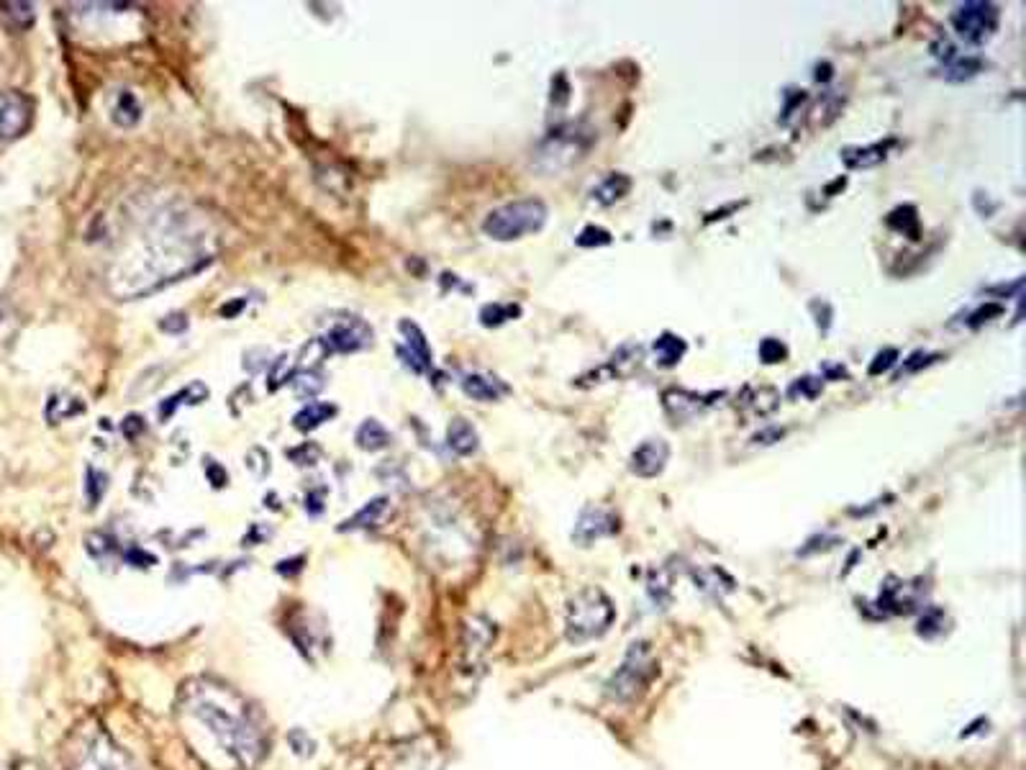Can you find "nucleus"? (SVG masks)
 <instances>
[{
  "label": "nucleus",
  "instance_id": "1",
  "mask_svg": "<svg viewBox=\"0 0 1026 770\" xmlns=\"http://www.w3.org/2000/svg\"><path fill=\"white\" fill-rule=\"evenodd\" d=\"M183 709L195 722L211 732L226 753L242 765H254L262 758V727L252 706H244L239 696L216 683L195 681L185 688Z\"/></svg>",
  "mask_w": 1026,
  "mask_h": 770
},
{
  "label": "nucleus",
  "instance_id": "2",
  "mask_svg": "<svg viewBox=\"0 0 1026 770\" xmlns=\"http://www.w3.org/2000/svg\"><path fill=\"white\" fill-rule=\"evenodd\" d=\"M596 139V131L585 126L583 121H578V124L575 121L572 124H560L539 142L537 152H534V162H537L542 172L570 170L572 165H578L580 160L588 157Z\"/></svg>",
  "mask_w": 1026,
  "mask_h": 770
},
{
  "label": "nucleus",
  "instance_id": "3",
  "mask_svg": "<svg viewBox=\"0 0 1026 770\" xmlns=\"http://www.w3.org/2000/svg\"><path fill=\"white\" fill-rule=\"evenodd\" d=\"M616 609L601 588H583L567 604V637L570 642L596 640L614 624Z\"/></svg>",
  "mask_w": 1026,
  "mask_h": 770
},
{
  "label": "nucleus",
  "instance_id": "4",
  "mask_svg": "<svg viewBox=\"0 0 1026 770\" xmlns=\"http://www.w3.org/2000/svg\"><path fill=\"white\" fill-rule=\"evenodd\" d=\"M547 206L539 198H521L493 208L483 221V231L496 242H513L526 234H537L547 224Z\"/></svg>",
  "mask_w": 1026,
  "mask_h": 770
},
{
  "label": "nucleus",
  "instance_id": "5",
  "mask_svg": "<svg viewBox=\"0 0 1026 770\" xmlns=\"http://www.w3.org/2000/svg\"><path fill=\"white\" fill-rule=\"evenodd\" d=\"M655 676L657 663L655 658H652V650H649L647 642H637V645L629 647L624 663L616 668L614 676L608 678L606 696L611 701H616V704L634 701L639 693L652 683Z\"/></svg>",
  "mask_w": 1026,
  "mask_h": 770
},
{
  "label": "nucleus",
  "instance_id": "6",
  "mask_svg": "<svg viewBox=\"0 0 1026 770\" xmlns=\"http://www.w3.org/2000/svg\"><path fill=\"white\" fill-rule=\"evenodd\" d=\"M72 750H67V768L70 770H129L126 758L118 747L106 737L101 727H90L72 735Z\"/></svg>",
  "mask_w": 1026,
  "mask_h": 770
},
{
  "label": "nucleus",
  "instance_id": "7",
  "mask_svg": "<svg viewBox=\"0 0 1026 770\" xmlns=\"http://www.w3.org/2000/svg\"><path fill=\"white\" fill-rule=\"evenodd\" d=\"M952 29L957 31L960 39H965V42L970 44L985 42V39L998 29V6L983 3V0L962 3V6L952 13Z\"/></svg>",
  "mask_w": 1026,
  "mask_h": 770
},
{
  "label": "nucleus",
  "instance_id": "8",
  "mask_svg": "<svg viewBox=\"0 0 1026 770\" xmlns=\"http://www.w3.org/2000/svg\"><path fill=\"white\" fill-rule=\"evenodd\" d=\"M319 344L324 347L326 355L331 352H342V355H352V352L367 350L372 344V329L367 326V321L357 319V316H344L337 324L331 326L326 337H319Z\"/></svg>",
  "mask_w": 1026,
  "mask_h": 770
},
{
  "label": "nucleus",
  "instance_id": "9",
  "mask_svg": "<svg viewBox=\"0 0 1026 770\" xmlns=\"http://www.w3.org/2000/svg\"><path fill=\"white\" fill-rule=\"evenodd\" d=\"M34 119V106L24 93L6 90L0 93V142H11L26 134Z\"/></svg>",
  "mask_w": 1026,
  "mask_h": 770
},
{
  "label": "nucleus",
  "instance_id": "10",
  "mask_svg": "<svg viewBox=\"0 0 1026 770\" xmlns=\"http://www.w3.org/2000/svg\"><path fill=\"white\" fill-rule=\"evenodd\" d=\"M724 393H696V391H685V388H667L662 393V406H665V414L675 421V424H685V421L696 419L703 411L711 409L716 403V398H721Z\"/></svg>",
  "mask_w": 1026,
  "mask_h": 770
},
{
  "label": "nucleus",
  "instance_id": "11",
  "mask_svg": "<svg viewBox=\"0 0 1026 770\" xmlns=\"http://www.w3.org/2000/svg\"><path fill=\"white\" fill-rule=\"evenodd\" d=\"M616 529H619V519H616L614 511L606 509V506H588V509L580 514L578 524H575L572 539H575L578 545L588 547L590 542L608 537V534H614Z\"/></svg>",
  "mask_w": 1026,
  "mask_h": 770
},
{
  "label": "nucleus",
  "instance_id": "12",
  "mask_svg": "<svg viewBox=\"0 0 1026 770\" xmlns=\"http://www.w3.org/2000/svg\"><path fill=\"white\" fill-rule=\"evenodd\" d=\"M667 460H670V445H667L665 439H647V442H642L637 450L631 452L629 468L639 478H657L665 470Z\"/></svg>",
  "mask_w": 1026,
  "mask_h": 770
},
{
  "label": "nucleus",
  "instance_id": "13",
  "mask_svg": "<svg viewBox=\"0 0 1026 770\" xmlns=\"http://www.w3.org/2000/svg\"><path fill=\"white\" fill-rule=\"evenodd\" d=\"M398 332L406 339V350H398L401 352V360L406 362L413 373H426L431 368V350L429 342H426V334L421 332V326L411 319H401L398 321Z\"/></svg>",
  "mask_w": 1026,
  "mask_h": 770
},
{
  "label": "nucleus",
  "instance_id": "14",
  "mask_svg": "<svg viewBox=\"0 0 1026 770\" xmlns=\"http://www.w3.org/2000/svg\"><path fill=\"white\" fill-rule=\"evenodd\" d=\"M780 406V393L773 385H744L737 398V411L747 419H765Z\"/></svg>",
  "mask_w": 1026,
  "mask_h": 770
},
{
  "label": "nucleus",
  "instance_id": "15",
  "mask_svg": "<svg viewBox=\"0 0 1026 770\" xmlns=\"http://www.w3.org/2000/svg\"><path fill=\"white\" fill-rule=\"evenodd\" d=\"M644 360V350L639 347V344L629 342V344H621L619 350L614 352V357L603 365L598 373L593 375H606L608 380H616V378H629V375H634L639 370V365H642Z\"/></svg>",
  "mask_w": 1026,
  "mask_h": 770
},
{
  "label": "nucleus",
  "instance_id": "16",
  "mask_svg": "<svg viewBox=\"0 0 1026 770\" xmlns=\"http://www.w3.org/2000/svg\"><path fill=\"white\" fill-rule=\"evenodd\" d=\"M896 144V139H885V142L870 144V147H847L842 149V162L847 170H867V167H875L888 160V152Z\"/></svg>",
  "mask_w": 1026,
  "mask_h": 770
},
{
  "label": "nucleus",
  "instance_id": "17",
  "mask_svg": "<svg viewBox=\"0 0 1026 770\" xmlns=\"http://www.w3.org/2000/svg\"><path fill=\"white\" fill-rule=\"evenodd\" d=\"M462 391L470 398H475V401H498L503 393H508V385L493 378V375L472 373L462 380Z\"/></svg>",
  "mask_w": 1026,
  "mask_h": 770
},
{
  "label": "nucleus",
  "instance_id": "18",
  "mask_svg": "<svg viewBox=\"0 0 1026 770\" xmlns=\"http://www.w3.org/2000/svg\"><path fill=\"white\" fill-rule=\"evenodd\" d=\"M629 190H631L629 175H624V172H611V175H606V178H603L596 188L590 190V198H593L598 206H614V203L621 201V198H624Z\"/></svg>",
  "mask_w": 1026,
  "mask_h": 770
},
{
  "label": "nucleus",
  "instance_id": "19",
  "mask_svg": "<svg viewBox=\"0 0 1026 770\" xmlns=\"http://www.w3.org/2000/svg\"><path fill=\"white\" fill-rule=\"evenodd\" d=\"M447 445L449 450L457 452L460 457H467L478 450L480 437L467 419H452V424H449L447 429Z\"/></svg>",
  "mask_w": 1026,
  "mask_h": 770
},
{
  "label": "nucleus",
  "instance_id": "20",
  "mask_svg": "<svg viewBox=\"0 0 1026 770\" xmlns=\"http://www.w3.org/2000/svg\"><path fill=\"white\" fill-rule=\"evenodd\" d=\"M390 509V501L385 496H378V498H372L370 504L362 506L357 514L349 519V522H344L342 527L344 532H352V529H372V527H378L380 522L385 519V514H388Z\"/></svg>",
  "mask_w": 1026,
  "mask_h": 770
},
{
  "label": "nucleus",
  "instance_id": "21",
  "mask_svg": "<svg viewBox=\"0 0 1026 770\" xmlns=\"http://www.w3.org/2000/svg\"><path fill=\"white\" fill-rule=\"evenodd\" d=\"M337 406L334 403H326V401H319V403H308L306 409H301L298 414L293 416V427L298 429V432H313L316 427H321L324 421L334 419L337 416Z\"/></svg>",
  "mask_w": 1026,
  "mask_h": 770
},
{
  "label": "nucleus",
  "instance_id": "22",
  "mask_svg": "<svg viewBox=\"0 0 1026 770\" xmlns=\"http://www.w3.org/2000/svg\"><path fill=\"white\" fill-rule=\"evenodd\" d=\"M354 439H357V447H360V450L378 452V450H385V447L390 445V432L383 427V424H380V421L365 419L360 427H357Z\"/></svg>",
  "mask_w": 1026,
  "mask_h": 770
},
{
  "label": "nucleus",
  "instance_id": "23",
  "mask_svg": "<svg viewBox=\"0 0 1026 770\" xmlns=\"http://www.w3.org/2000/svg\"><path fill=\"white\" fill-rule=\"evenodd\" d=\"M111 119H113V124H118L121 129H134V126L142 121V106H139V101H136L134 93H129V90L118 93Z\"/></svg>",
  "mask_w": 1026,
  "mask_h": 770
},
{
  "label": "nucleus",
  "instance_id": "24",
  "mask_svg": "<svg viewBox=\"0 0 1026 770\" xmlns=\"http://www.w3.org/2000/svg\"><path fill=\"white\" fill-rule=\"evenodd\" d=\"M685 350H688V344L670 332L660 334V337L655 339V355L662 368H675V365L683 360Z\"/></svg>",
  "mask_w": 1026,
  "mask_h": 770
},
{
  "label": "nucleus",
  "instance_id": "25",
  "mask_svg": "<svg viewBox=\"0 0 1026 770\" xmlns=\"http://www.w3.org/2000/svg\"><path fill=\"white\" fill-rule=\"evenodd\" d=\"M888 226H891L893 231H898V234H903V237L914 239V242L921 239V224L914 206H898L896 211L888 216Z\"/></svg>",
  "mask_w": 1026,
  "mask_h": 770
},
{
  "label": "nucleus",
  "instance_id": "26",
  "mask_svg": "<svg viewBox=\"0 0 1026 770\" xmlns=\"http://www.w3.org/2000/svg\"><path fill=\"white\" fill-rule=\"evenodd\" d=\"M0 16L11 29L26 31L34 26L36 13L31 3H0Z\"/></svg>",
  "mask_w": 1026,
  "mask_h": 770
},
{
  "label": "nucleus",
  "instance_id": "27",
  "mask_svg": "<svg viewBox=\"0 0 1026 770\" xmlns=\"http://www.w3.org/2000/svg\"><path fill=\"white\" fill-rule=\"evenodd\" d=\"M490 637H493V629L485 624V627H467V640H465V655L467 663L480 665L485 650L490 645Z\"/></svg>",
  "mask_w": 1026,
  "mask_h": 770
},
{
  "label": "nucleus",
  "instance_id": "28",
  "mask_svg": "<svg viewBox=\"0 0 1026 770\" xmlns=\"http://www.w3.org/2000/svg\"><path fill=\"white\" fill-rule=\"evenodd\" d=\"M519 314L521 308L513 306V303H490V306H485L483 311H480V321H483L485 326H501L503 321L516 319Z\"/></svg>",
  "mask_w": 1026,
  "mask_h": 770
},
{
  "label": "nucleus",
  "instance_id": "29",
  "mask_svg": "<svg viewBox=\"0 0 1026 770\" xmlns=\"http://www.w3.org/2000/svg\"><path fill=\"white\" fill-rule=\"evenodd\" d=\"M108 491V475L98 468L88 470V483H85V493H88L90 506H98L103 501V493Z\"/></svg>",
  "mask_w": 1026,
  "mask_h": 770
},
{
  "label": "nucleus",
  "instance_id": "30",
  "mask_svg": "<svg viewBox=\"0 0 1026 770\" xmlns=\"http://www.w3.org/2000/svg\"><path fill=\"white\" fill-rule=\"evenodd\" d=\"M788 357V347H785L780 339H762L760 342V360L765 365H778V362H785Z\"/></svg>",
  "mask_w": 1026,
  "mask_h": 770
},
{
  "label": "nucleus",
  "instance_id": "31",
  "mask_svg": "<svg viewBox=\"0 0 1026 770\" xmlns=\"http://www.w3.org/2000/svg\"><path fill=\"white\" fill-rule=\"evenodd\" d=\"M295 393L303 398H311L316 396V393L324 388V378H321L319 373H313V370H306V373H301L298 378H295Z\"/></svg>",
  "mask_w": 1026,
  "mask_h": 770
},
{
  "label": "nucleus",
  "instance_id": "32",
  "mask_svg": "<svg viewBox=\"0 0 1026 770\" xmlns=\"http://www.w3.org/2000/svg\"><path fill=\"white\" fill-rule=\"evenodd\" d=\"M578 244L580 247H606V244H611V234H608L606 229H601V226H585V229L580 231Z\"/></svg>",
  "mask_w": 1026,
  "mask_h": 770
},
{
  "label": "nucleus",
  "instance_id": "33",
  "mask_svg": "<svg viewBox=\"0 0 1026 770\" xmlns=\"http://www.w3.org/2000/svg\"><path fill=\"white\" fill-rule=\"evenodd\" d=\"M937 360H939V355H934V352H914V355H911L909 360L903 362V368L898 370L896 378H903V375H911V373H916V370H921V368H929V365H932V362H937Z\"/></svg>",
  "mask_w": 1026,
  "mask_h": 770
},
{
  "label": "nucleus",
  "instance_id": "34",
  "mask_svg": "<svg viewBox=\"0 0 1026 770\" xmlns=\"http://www.w3.org/2000/svg\"><path fill=\"white\" fill-rule=\"evenodd\" d=\"M290 460H295L298 465H316L321 457V450L316 442H303L301 447H295V450L288 452Z\"/></svg>",
  "mask_w": 1026,
  "mask_h": 770
},
{
  "label": "nucleus",
  "instance_id": "35",
  "mask_svg": "<svg viewBox=\"0 0 1026 770\" xmlns=\"http://www.w3.org/2000/svg\"><path fill=\"white\" fill-rule=\"evenodd\" d=\"M821 393V380L819 378H798L796 383L791 385L788 396L791 398H816Z\"/></svg>",
  "mask_w": 1026,
  "mask_h": 770
},
{
  "label": "nucleus",
  "instance_id": "36",
  "mask_svg": "<svg viewBox=\"0 0 1026 770\" xmlns=\"http://www.w3.org/2000/svg\"><path fill=\"white\" fill-rule=\"evenodd\" d=\"M898 362V350H893V347H888V350L878 352V357H875V362L870 365V375H880V373H888V370L893 368Z\"/></svg>",
  "mask_w": 1026,
  "mask_h": 770
},
{
  "label": "nucleus",
  "instance_id": "37",
  "mask_svg": "<svg viewBox=\"0 0 1026 770\" xmlns=\"http://www.w3.org/2000/svg\"><path fill=\"white\" fill-rule=\"evenodd\" d=\"M160 329L167 334H183L188 329V316L183 311H175V314H167L165 319L160 321Z\"/></svg>",
  "mask_w": 1026,
  "mask_h": 770
},
{
  "label": "nucleus",
  "instance_id": "38",
  "mask_svg": "<svg viewBox=\"0 0 1026 770\" xmlns=\"http://www.w3.org/2000/svg\"><path fill=\"white\" fill-rule=\"evenodd\" d=\"M288 740H290V747H293L295 755H301V747H306V758L308 755H313V750H316V742L306 735V729H293Z\"/></svg>",
  "mask_w": 1026,
  "mask_h": 770
},
{
  "label": "nucleus",
  "instance_id": "39",
  "mask_svg": "<svg viewBox=\"0 0 1026 770\" xmlns=\"http://www.w3.org/2000/svg\"><path fill=\"white\" fill-rule=\"evenodd\" d=\"M121 432H124L126 439H131V442H134V439L144 432V419L139 414L126 416V421L121 424Z\"/></svg>",
  "mask_w": 1026,
  "mask_h": 770
},
{
  "label": "nucleus",
  "instance_id": "40",
  "mask_svg": "<svg viewBox=\"0 0 1026 770\" xmlns=\"http://www.w3.org/2000/svg\"><path fill=\"white\" fill-rule=\"evenodd\" d=\"M1001 314H1003V306H998V303H988V306L978 308V311L970 316V319H973L970 324L978 326V324H983V321H991V316H1001Z\"/></svg>",
  "mask_w": 1026,
  "mask_h": 770
},
{
  "label": "nucleus",
  "instance_id": "41",
  "mask_svg": "<svg viewBox=\"0 0 1026 770\" xmlns=\"http://www.w3.org/2000/svg\"><path fill=\"white\" fill-rule=\"evenodd\" d=\"M324 509H326V506H324V493H321V491H311V493H308V496H306V511H308V514H311V516H321V514H324Z\"/></svg>",
  "mask_w": 1026,
  "mask_h": 770
},
{
  "label": "nucleus",
  "instance_id": "42",
  "mask_svg": "<svg viewBox=\"0 0 1026 770\" xmlns=\"http://www.w3.org/2000/svg\"><path fill=\"white\" fill-rule=\"evenodd\" d=\"M783 429L773 427V429H765V432L755 434L752 437V445H773V442H780V437H783Z\"/></svg>",
  "mask_w": 1026,
  "mask_h": 770
},
{
  "label": "nucleus",
  "instance_id": "43",
  "mask_svg": "<svg viewBox=\"0 0 1026 770\" xmlns=\"http://www.w3.org/2000/svg\"><path fill=\"white\" fill-rule=\"evenodd\" d=\"M208 478H211V486L213 488H224L226 486V470L216 468V465H208Z\"/></svg>",
  "mask_w": 1026,
  "mask_h": 770
},
{
  "label": "nucleus",
  "instance_id": "44",
  "mask_svg": "<svg viewBox=\"0 0 1026 770\" xmlns=\"http://www.w3.org/2000/svg\"><path fill=\"white\" fill-rule=\"evenodd\" d=\"M244 306H247V301H244V298H236V301H231V303H226V306H221V316H224V319H231V316L239 314V311H242Z\"/></svg>",
  "mask_w": 1026,
  "mask_h": 770
},
{
  "label": "nucleus",
  "instance_id": "45",
  "mask_svg": "<svg viewBox=\"0 0 1026 770\" xmlns=\"http://www.w3.org/2000/svg\"><path fill=\"white\" fill-rule=\"evenodd\" d=\"M16 770H47V768H42V765H36V763H31V760H24V763L18 765V768H16Z\"/></svg>",
  "mask_w": 1026,
  "mask_h": 770
}]
</instances>
